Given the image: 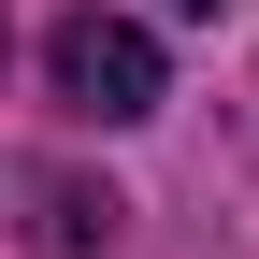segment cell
I'll list each match as a JSON object with an SVG mask.
<instances>
[{
  "mask_svg": "<svg viewBox=\"0 0 259 259\" xmlns=\"http://www.w3.org/2000/svg\"><path fill=\"white\" fill-rule=\"evenodd\" d=\"M29 202H44V216H29V231H44V245H115V202H87V187H29Z\"/></svg>",
  "mask_w": 259,
  "mask_h": 259,
  "instance_id": "cell-2",
  "label": "cell"
},
{
  "mask_svg": "<svg viewBox=\"0 0 259 259\" xmlns=\"http://www.w3.org/2000/svg\"><path fill=\"white\" fill-rule=\"evenodd\" d=\"M173 15H216V0H173Z\"/></svg>",
  "mask_w": 259,
  "mask_h": 259,
  "instance_id": "cell-3",
  "label": "cell"
},
{
  "mask_svg": "<svg viewBox=\"0 0 259 259\" xmlns=\"http://www.w3.org/2000/svg\"><path fill=\"white\" fill-rule=\"evenodd\" d=\"M44 72H58V101H72L87 130H144V115H158V87H173V72H158V44H144L130 15H58Z\"/></svg>",
  "mask_w": 259,
  "mask_h": 259,
  "instance_id": "cell-1",
  "label": "cell"
}]
</instances>
